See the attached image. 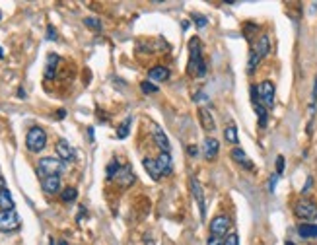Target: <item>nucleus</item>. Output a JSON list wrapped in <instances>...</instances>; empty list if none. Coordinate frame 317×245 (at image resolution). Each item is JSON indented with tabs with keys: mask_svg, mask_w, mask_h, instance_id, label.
<instances>
[{
	"mask_svg": "<svg viewBox=\"0 0 317 245\" xmlns=\"http://www.w3.org/2000/svg\"><path fill=\"white\" fill-rule=\"evenodd\" d=\"M187 154H189L191 158H197V156L200 154V150H198V146H195V144H191V146H187Z\"/></svg>",
	"mask_w": 317,
	"mask_h": 245,
	"instance_id": "35",
	"label": "nucleus"
},
{
	"mask_svg": "<svg viewBox=\"0 0 317 245\" xmlns=\"http://www.w3.org/2000/svg\"><path fill=\"white\" fill-rule=\"evenodd\" d=\"M113 179H115V183L119 185V187H123V189H127V187H130V185L136 181V177H134L130 165H121Z\"/></svg>",
	"mask_w": 317,
	"mask_h": 245,
	"instance_id": "8",
	"label": "nucleus"
},
{
	"mask_svg": "<svg viewBox=\"0 0 317 245\" xmlns=\"http://www.w3.org/2000/svg\"><path fill=\"white\" fill-rule=\"evenodd\" d=\"M230 156H232V160L234 162H238V163H241L243 167H247V169H253V162L247 158V154L243 152V148H239V146H236L232 152H230Z\"/></svg>",
	"mask_w": 317,
	"mask_h": 245,
	"instance_id": "18",
	"label": "nucleus"
},
{
	"mask_svg": "<svg viewBox=\"0 0 317 245\" xmlns=\"http://www.w3.org/2000/svg\"><path fill=\"white\" fill-rule=\"evenodd\" d=\"M0 18H2V14H0Z\"/></svg>",
	"mask_w": 317,
	"mask_h": 245,
	"instance_id": "44",
	"label": "nucleus"
},
{
	"mask_svg": "<svg viewBox=\"0 0 317 245\" xmlns=\"http://www.w3.org/2000/svg\"><path fill=\"white\" fill-rule=\"evenodd\" d=\"M198 117H200V126H202L206 132H214L216 122H214L212 113H210L206 107H200V109H198Z\"/></svg>",
	"mask_w": 317,
	"mask_h": 245,
	"instance_id": "13",
	"label": "nucleus"
},
{
	"mask_svg": "<svg viewBox=\"0 0 317 245\" xmlns=\"http://www.w3.org/2000/svg\"><path fill=\"white\" fill-rule=\"evenodd\" d=\"M140 90H142V93H146V95H152V93H158V86H156L154 82H150V80H144V82L140 84Z\"/></svg>",
	"mask_w": 317,
	"mask_h": 245,
	"instance_id": "27",
	"label": "nucleus"
},
{
	"mask_svg": "<svg viewBox=\"0 0 317 245\" xmlns=\"http://www.w3.org/2000/svg\"><path fill=\"white\" fill-rule=\"evenodd\" d=\"M202 61V51H200V39L193 37L189 41V64H187V72L189 74H197V64Z\"/></svg>",
	"mask_w": 317,
	"mask_h": 245,
	"instance_id": "5",
	"label": "nucleus"
},
{
	"mask_svg": "<svg viewBox=\"0 0 317 245\" xmlns=\"http://www.w3.org/2000/svg\"><path fill=\"white\" fill-rule=\"evenodd\" d=\"M255 31H259V26H255V24H245V26H243V33H245V37H247L249 41L253 39Z\"/></svg>",
	"mask_w": 317,
	"mask_h": 245,
	"instance_id": "31",
	"label": "nucleus"
},
{
	"mask_svg": "<svg viewBox=\"0 0 317 245\" xmlns=\"http://www.w3.org/2000/svg\"><path fill=\"white\" fill-rule=\"evenodd\" d=\"M257 93H259V103L265 109H273L275 107V84L271 80H265L257 86Z\"/></svg>",
	"mask_w": 317,
	"mask_h": 245,
	"instance_id": "4",
	"label": "nucleus"
},
{
	"mask_svg": "<svg viewBox=\"0 0 317 245\" xmlns=\"http://www.w3.org/2000/svg\"><path fill=\"white\" fill-rule=\"evenodd\" d=\"M57 154H59L61 162H70V160H74V150H72V146L68 144V140H64V138H61V140L57 142Z\"/></svg>",
	"mask_w": 317,
	"mask_h": 245,
	"instance_id": "17",
	"label": "nucleus"
},
{
	"mask_svg": "<svg viewBox=\"0 0 317 245\" xmlns=\"http://www.w3.org/2000/svg\"><path fill=\"white\" fill-rule=\"evenodd\" d=\"M64 169V163L57 158H41L39 163H37V173L45 179V177H51V175H59Z\"/></svg>",
	"mask_w": 317,
	"mask_h": 245,
	"instance_id": "2",
	"label": "nucleus"
},
{
	"mask_svg": "<svg viewBox=\"0 0 317 245\" xmlns=\"http://www.w3.org/2000/svg\"><path fill=\"white\" fill-rule=\"evenodd\" d=\"M130 122H132V117H127L123 124H119V128H117V136L123 140V138H127L128 136V130H130Z\"/></svg>",
	"mask_w": 317,
	"mask_h": 245,
	"instance_id": "26",
	"label": "nucleus"
},
{
	"mask_svg": "<svg viewBox=\"0 0 317 245\" xmlns=\"http://www.w3.org/2000/svg\"><path fill=\"white\" fill-rule=\"evenodd\" d=\"M298 236L304 238V240H314L317 238V224L314 222H302L298 226Z\"/></svg>",
	"mask_w": 317,
	"mask_h": 245,
	"instance_id": "16",
	"label": "nucleus"
},
{
	"mask_svg": "<svg viewBox=\"0 0 317 245\" xmlns=\"http://www.w3.org/2000/svg\"><path fill=\"white\" fill-rule=\"evenodd\" d=\"M2 189H6V187H4V179L0 177V191H2Z\"/></svg>",
	"mask_w": 317,
	"mask_h": 245,
	"instance_id": "40",
	"label": "nucleus"
},
{
	"mask_svg": "<svg viewBox=\"0 0 317 245\" xmlns=\"http://www.w3.org/2000/svg\"><path fill=\"white\" fill-rule=\"evenodd\" d=\"M142 163H144V169L148 171V175L154 179V181H159V177H161V171H159L158 163H156V160H150V158H144L142 160Z\"/></svg>",
	"mask_w": 317,
	"mask_h": 245,
	"instance_id": "21",
	"label": "nucleus"
},
{
	"mask_svg": "<svg viewBox=\"0 0 317 245\" xmlns=\"http://www.w3.org/2000/svg\"><path fill=\"white\" fill-rule=\"evenodd\" d=\"M47 144V134L41 126H33L28 130V136H26V146L30 152H41Z\"/></svg>",
	"mask_w": 317,
	"mask_h": 245,
	"instance_id": "3",
	"label": "nucleus"
},
{
	"mask_svg": "<svg viewBox=\"0 0 317 245\" xmlns=\"http://www.w3.org/2000/svg\"><path fill=\"white\" fill-rule=\"evenodd\" d=\"M253 109H255V113H257V117H259V126L265 128L267 122H269V113H267V109H265L261 103H253Z\"/></svg>",
	"mask_w": 317,
	"mask_h": 245,
	"instance_id": "23",
	"label": "nucleus"
},
{
	"mask_svg": "<svg viewBox=\"0 0 317 245\" xmlns=\"http://www.w3.org/2000/svg\"><path fill=\"white\" fill-rule=\"evenodd\" d=\"M191 20H193V22H195V26H197V28H200V30L208 26V20H206L202 14H191Z\"/></svg>",
	"mask_w": 317,
	"mask_h": 245,
	"instance_id": "28",
	"label": "nucleus"
},
{
	"mask_svg": "<svg viewBox=\"0 0 317 245\" xmlns=\"http://www.w3.org/2000/svg\"><path fill=\"white\" fill-rule=\"evenodd\" d=\"M206 245H224V240L222 238H216V236H210Z\"/></svg>",
	"mask_w": 317,
	"mask_h": 245,
	"instance_id": "36",
	"label": "nucleus"
},
{
	"mask_svg": "<svg viewBox=\"0 0 317 245\" xmlns=\"http://www.w3.org/2000/svg\"><path fill=\"white\" fill-rule=\"evenodd\" d=\"M0 57H2V51H0Z\"/></svg>",
	"mask_w": 317,
	"mask_h": 245,
	"instance_id": "43",
	"label": "nucleus"
},
{
	"mask_svg": "<svg viewBox=\"0 0 317 245\" xmlns=\"http://www.w3.org/2000/svg\"><path fill=\"white\" fill-rule=\"evenodd\" d=\"M224 245H239V238H238V234L234 232V234H230L226 240H224Z\"/></svg>",
	"mask_w": 317,
	"mask_h": 245,
	"instance_id": "34",
	"label": "nucleus"
},
{
	"mask_svg": "<svg viewBox=\"0 0 317 245\" xmlns=\"http://www.w3.org/2000/svg\"><path fill=\"white\" fill-rule=\"evenodd\" d=\"M0 210H14V199L8 189L0 191Z\"/></svg>",
	"mask_w": 317,
	"mask_h": 245,
	"instance_id": "22",
	"label": "nucleus"
},
{
	"mask_svg": "<svg viewBox=\"0 0 317 245\" xmlns=\"http://www.w3.org/2000/svg\"><path fill=\"white\" fill-rule=\"evenodd\" d=\"M148 78H150V82H165L169 78V70L165 66H154V68H150Z\"/></svg>",
	"mask_w": 317,
	"mask_h": 245,
	"instance_id": "19",
	"label": "nucleus"
},
{
	"mask_svg": "<svg viewBox=\"0 0 317 245\" xmlns=\"http://www.w3.org/2000/svg\"><path fill=\"white\" fill-rule=\"evenodd\" d=\"M41 187L47 195H57L61 191V177L59 175H51V177H45L41 181Z\"/></svg>",
	"mask_w": 317,
	"mask_h": 245,
	"instance_id": "14",
	"label": "nucleus"
},
{
	"mask_svg": "<svg viewBox=\"0 0 317 245\" xmlns=\"http://www.w3.org/2000/svg\"><path fill=\"white\" fill-rule=\"evenodd\" d=\"M232 228V222L228 216H216L212 218L210 222V236H216V238H222L228 234V230Z\"/></svg>",
	"mask_w": 317,
	"mask_h": 245,
	"instance_id": "7",
	"label": "nucleus"
},
{
	"mask_svg": "<svg viewBox=\"0 0 317 245\" xmlns=\"http://www.w3.org/2000/svg\"><path fill=\"white\" fill-rule=\"evenodd\" d=\"M59 245H68V244H66V242H64V240H61V242H59Z\"/></svg>",
	"mask_w": 317,
	"mask_h": 245,
	"instance_id": "41",
	"label": "nucleus"
},
{
	"mask_svg": "<svg viewBox=\"0 0 317 245\" xmlns=\"http://www.w3.org/2000/svg\"><path fill=\"white\" fill-rule=\"evenodd\" d=\"M119 167H121V165L117 163V160H111V162H109V165H107V179H113V177H115V173L119 171Z\"/></svg>",
	"mask_w": 317,
	"mask_h": 245,
	"instance_id": "29",
	"label": "nucleus"
},
{
	"mask_svg": "<svg viewBox=\"0 0 317 245\" xmlns=\"http://www.w3.org/2000/svg\"><path fill=\"white\" fill-rule=\"evenodd\" d=\"M224 138H226L230 144H238L239 136H238V128H236V124L226 126V130H224Z\"/></svg>",
	"mask_w": 317,
	"mask_h": 245,
	"instance_id": "24",
	"label": "nucleus"
},
{
	"mask_svg": "<svg viewBox=\"0 0 317 245\" xmlns=\"http://www.w3.org/2000/svg\"><path fill=\"white\" fill-rule=\"evenodd\" d=\"M284 156H277V175H282L284 173Z\"/></svg>",
	"mask_w": 317,
	"mask_h": 245,
	"instance_id": "33",
	"label": "nucleus"
},
{
	"mask_svg": "<svg viewBox=\"0 0 317 245\" xmlns=\"http://www.w3.org/2000/svg\"><path fill=\"white\" fill-rule=\"evenodd\" d=\"M286 245H296V244H292V242H286Z\"/></svg>",
	"mask_w": 317,
	"mask_h": 245,
	"instance_id": "42",
	"label": "nucleus"
},
{
	"mask_svg": "<svg viewBox=\"0 0 317 245\" xmlns=\"http://www.w3.org/2000/svg\"><path fill=\"white\" fill-rule=\"evenodd\" d=\"M271 183H269V191L271 193H275V187H277V181H278V175H271V179H269Z\"/></svg>",
	"mask_w": 317,
	"mask_h": 245,
	"instance_id": "37",
	"label": "nucleus"
},
{
	"mask_svg": "<svg viewBox=\"0 0 317 245\" xmlns=\"http://www.w3.org/2000/svg\"><path fill=\"white\" fill-rule=\"evenodd\" d=\"M20 228V216L16 210H0V232H14Z\"/></svg>",
	"mask_w": 317,
	"mask_h": 245,
	"instance_id": "6",
	"label": "nucleus"
},
{
	"mask_svg": "<svg viewBox=\"0 0 317 245\" xmlns=\"http://www.w3.org/2000/svg\"><path fill=\"white\" fill-rule=\"evenodd\" d=\"M218 152H220V142H218L214 136H206V138H204V144H202L204 158H206L208 162H212V160H216Z\"/></svg>",
	"mask_w": 317,
	"mask_h": 245,
	"instance_id": "12",
	"label": "nucleus"
},
{
	"mask_svg": "<svg viewBox=\"0 0 317 245\" xmlns=\"http://www.w3.org/2000/svg\"><path fill=\"white\" fill-rule=\"evenodd\" d=\"M191 193L195 197V201L198 203V210H200V218L204 220L206 216V204H204V193H202V187L198 183L197 177H191Z\"/></svg>",
	"mask_w": 317,
	"mask_h": 245,
	"instance_id": "9",
	"label": "nucleus"
},
{
	"mask_svg": "<svg viewBox=\"0 0 317 245\" xmlns=\"http://www.w3.org/2000/svg\"><path fill=\"white\" fill-rule=\"evenodd\" d=\"M195 76H198V78H204V76H206V62H204V59L197 64V74H195Z\"/></svg>",
	"mask_w": 317,
	"mask_h": 245,
	"instance_id": "32",
	"label": "nucleus"
},
{
	"mask_svg": "<svg viewBox=\"0 0 317 245\" xmlns=\"http://www.w3.org/2000/svg\"><path fill=\"white\" fill-rule=\"evenodd\" d=\"M76 197H78V191H76L74 187H66L63 193H61L63 203H74V201H76Z\"/></svg>",
	"mask_w": 317,
	"mask_h": 245,
	"instance_id": "25",
	"label": "nucleus"
},
{
	"mask_svg": "<svg viewBox=\"0 0 317 245\" xmlns=\"http://www.w3.org/2000/svg\"><path fill=\"white\" fill-rule=\"evenodd\" d=\"M294 214L304 222H314L317 220V204L310 199H300L294 206Z\"/></svg>",
	"mask_w": 317,
	"mask_h": 245,
	"instance_id": "1",
	"label": "nucleus"
},
{
	"mask_svg": "<svg viewBox=\"0 0 317 245\" xmlns=\"http://www.w3.org/2000/svg\"><path fill=\"white\" fill-rule=\"evenodd\" d=\"M84 24H86L90 30H94V31L101 30V22H99L97 18H86V20H84Z\"/></svg>",
	"mask_w": 317,
	"mask_h": 245,
	"instance_id": "30",
	"label": "nucleus"
},
{
	"mask_svg": "<svg viewBox=\"0 0 317 245\" xmlns=\"http://www.w3.org/2000/svg\"><path fill=\"white\" fill-rule=\"evenodd\" d=\"M47 37H49V39H55V37H57V33H55V30H53V28H49V31H47Z\"/></svg>",
	"mask_w": 317,
	"mask_h": 245,
	"instance_id": "38",
	"label": "nucleus"
},
{
	"mask_svg": "<svg viewBox=\"0 0 317 245\" xmlns=\"http://www.w3.org/2000/svg\"><path fill=\"white\" fill-rule=\"evenodd\" d=\"M150 128H152V136H154V142L159 146V150L161 152H167L171 150V146H169V140H167V136H165V132H163V128L159 126L158 122H150Z\"/></svg>",
	"mask_w": 317,
	"mask_h": 245,
	"instance_id": "10",
	"label": "nucleus"
},
{
	"mask_svg": "<svg viewBox=\"0 0 317 245\" xmlns=\"http://www.w3.org/2000/svg\"><path fill=\"white\" fill-rule=\"evenodd\" d=\"M156 163H158L161 175H169V173L173 171V160H171V154L161 152L158 156V160H156Z\"/></svg>",
	"mask_w": 317,
	"mask_h": 245,
	"instance_id": "15",
	"label": "nucleus"
},
{
	"mask_svg": "<svg viewBox=\"0 0 317 245\" xmlns=\"http://www.w3.org/2000/svg\"><path fill=\"white\" fill-rule=\"evenodd\" d=\"M251 51L263 61V59L269 55V51H271V39H269V35L257 37V41H253V45H251Z\"/></svg>",
	"mask_w": 317,
	"mask_h": 245,
	"instance_id": "11",
	"label": "nucleus"
},
{
	"mask_svg": "<svg viewBox=\"0 0 317 245\" xmlns=\"http://www.w3.org/2000/svg\"><path fill=\"white\" fill-rule=\"evenodd\" d=\"M310 187H312V177H310V179H308V183H306V187H304V189H302V193H306V191H308V189H310Z\"/></svg>",
	"mask_w": 317,
	"mask_h": 245,
	"instance_id": "39",
	"label": "nucleus"
},
{
	"mask_svg": "<svg viewBox=\"0 0 317 245\" xmlns=\"http://www.w3.org/2000/svg\"><path fill=\"white\" fill-rule=\"evenodd\" d=\"M59 55H55V53H51L49 57H47V64H45V78L47 80H51V78H55V72H57V64H59Z\"/></svg>",
	"mask_w": 317,
	"mask_h": 245,
	"instance_id": "20",
	"label": "nucleus"
}]
</instances>
